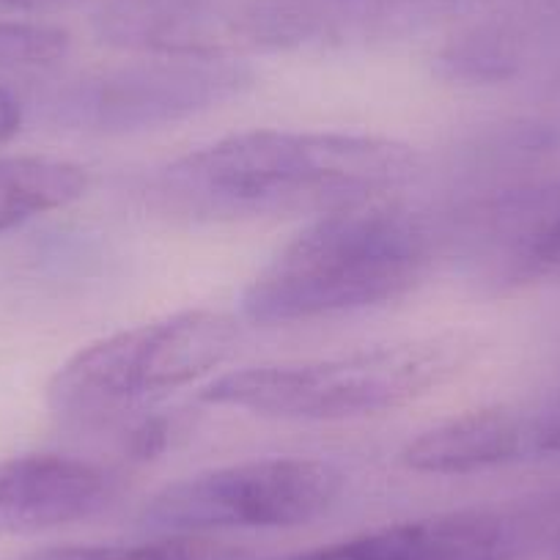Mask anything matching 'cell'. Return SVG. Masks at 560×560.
<instances>
[{"mask_svg": "<svg viewBox=\"0 0 560 560\" xmlns=\"http://www.w3.org/2000/svg\"><path fill=\"white\" fill-rule=\"evenodd\" d=\"M487 264L500 280H560V190L536 192L494 214Z\"/></svg>", "mask_w": 560, "mask_h": 560, "instance_id": "8fae6325", "label": "cell"}, {"mask_svg": "<svg viewBox=\"0 0 560 560\" xmlns=\"http://www.w3.org/2000/svg\"><path fill=\"white\" fill-rule=\"evenodd\" d=\"M20 560H247L242 552L203 541L201 536H163L147 544L113 547H50Z\"/></svg>", "mask_w": 560, "mask_h": 560, "instance_id": "4fadbf2b", "label": "cell"}, {"mask_svg": "<svg viewBox=\"0 0 560 560\" xmlns=\"http://www.w3.org/2000/svg\"><path fill=\"white\" fill-rule=\"evenodd\" d=\"M69 52V34L52 25L0 20V69L52 67Z\"/></svg>", "mask_w": 560, "mask_h": 560, "instance_id": "5bb4252c", "label": "cell"}, {"mask_svg": "<svg viewBox=\"0 0 560 560\" xmlns=\"http://www.w3.org/2000/svg\"><path fill=\"white\" fill-rule=\"evenodd\" d=\"M50 3H61V0H0V7H18V9L50 7Z\"/></svg>", "mask_w": 560, "mask_h": 560, "instance_id": "2e32d148", "label": "cell"}, {"mask_svg": "<svg viewBox=\"0 0 560 560\" xmlns=\"http://www.w3.org/2000/svg\"><path fill=\"white\" fill-rule=\"evenodd\" d=\"M341 489L343 476L330 462L269 456L168 483L143 505L140 525L160 536L298 527L327 514Z\"/></svg>", "mask_w": 560, "mask_h": 560, "instance_id": "5b68a950", "label": "cell"}, {"mask_svg": "<svg viewBox=\"0 0 560 560\" xmlns=\"http://www.w3.org/2000/svg\"><path fill=\"white\" fill-rule=\"evenodd\" d=\"M465 336H432L303 363L250 365L203 387L218 407L275 420H354L393 412L448 385L470 363Z\"/></svg>", "mask_w": 560, "mask_h": 560, "instance_id": "3957f363", "label": "cell"}, {"mask_svg": "<svg viewBox=\"0 0 560 560\" xmlns=\"http://www.w3.org/2000/svg\"><path fill=\"white\" fill-rule=\"evenodd\" d=\"M516 530L487 511H451L396 522L283 560H514Z\"/></svg>", "mask_w": 560, "mask_h": 560, "instance_id": "9c48e42d", "label": "cell"}, {"mask_svg": "<svg viewBox=\"0 0 560 560\" xmlns=\"http://www.w3.org/2000/svg\"><path fill=\"white\" fill-rule=\"evenodd\" d=\"M558 429L509 409H476L427 429L401 451V465L427 476H472L544 454Z\"/></svg>", "mask_w": 560, "mask_h": 560, "instance_id": "30bf717a", "label": "cell"}, {"mask_svg": "<svg viewBox=\"0 0 560 560\" xmlns=\"http://www.w3.org/2000/svg\"><path fill=\"white\" fill-rule=\"evenodd\" d=\"M240 327L218 311H182L89 343L47 385L61 420L94 423L190 385L231 360Z\"/></svg>", "mask_w": 560, "mask_h": 560, "instance_id": "277c9868", "label": "cell"}, {"mask_svg": "<svg viewBox=\"0 0 560 560\" xmlns=\"http://www.w3.org/2000/svg\"><path fill=\"white\" fill-rule=\"evenodd\" d=\"M429 267L427 225L382 198L319 214L250 280L240 308L256 325L352 314L409 294Z\"/></svg>", "mask_w": 560, "mask_h": 560, "instance_id": "7a4b0ae2", "label": "cell"}, {"mask_svg": "<svg viewBox=\"0 0 560 560\" xmlns=\"http://www.w3.org/2000/svg\"><path fill=\"white\" fill-rule=\"evenodd\" d=\"M415 171L412 149L390 138L253 129L165 165L149 185V201L190 223L327 214L382 201Z\"/></svg>", "mask_w": 560, "mask_h": 560, "instance_id": "6da1fadb", "label": "cell"}, {"mask_svg": "<svg viewBox=\"0 0 560 560\" xmlns=\"http://www.w3.org/2000/svg\"><path fill=\"white\" fill-rule=\"evenodd\" d=\"M462 0H261L247 18L253 42L283 50L349 47L412 36Z\"/></svg>", "mask_w": 560, "mask_h": 560, "instance_id": "52a82bcc", "label": "cell"}, {"mask_svg": "<svg viewBox=\"0 0 560 560\" xmlns=\"http://www.w3.org/2000/svg\"><path fill=\"white\" fill-rule=\"evenodd\" d=\"M253 74L245 63L218 52L176 56L110 69L61 96L63 121L94 132H132L220 107L236 100Z\"/></svg>", "mask_w": 560, "mask_h": 560, "instance_id": "8992f818", "label": "cell"}, {"mask_svg": "<svg viewBox=\"0 0 560 560\" xmlns=\"http://www.w3.org/2000/svg\"><path fill=\"white\" fill-rule=\"evenodd\" d=\"M89 171L58 158H0V231L80 201Z\"/></svg>", "mask_w": 560, "mask_h": 560, "instance_id": "7c38bea8", "label": "cell"}, {"mask_svg": "<svg viewBox=\"0 0 560 560\" xmlns=\"http://www.w3.org/2000/svg\"><path fill=\"white\" fill-rule=\"evenodd\" d=\"M116 481L105 467L63 454L0 462V533H45L100 514Z\"/></svg>", "mask_w": 560, "mask_h": 560, "instance_id": "ba28073f", "label": "cell"}, {"mask_svg": "<svg viewBox=\"0 0 560 560\" xmlns=\"http://www.w3.org/2000/svg\"><path fill=\"white\" fill-rule=\"evenodd\" d=\"M23 127V105L9 89L0 85V143H9Z\"/></svg>", "mask_w": 560, "mask_h": 560, "instance_id": "9a60e30c", "label": "cell"}]
</instances>
